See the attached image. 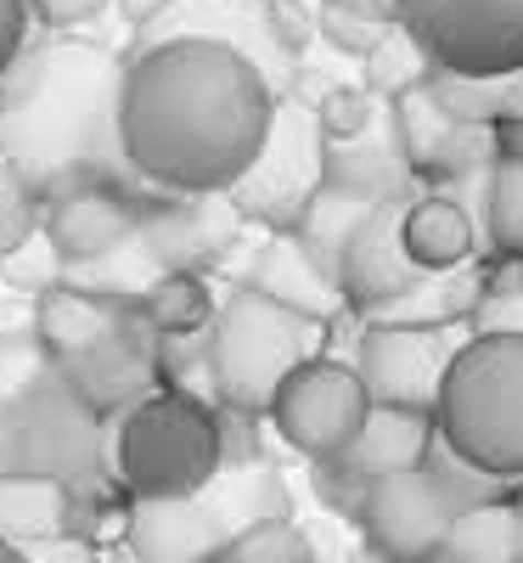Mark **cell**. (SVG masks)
Segmentation results:
<instances>
[{"label": "cell", "instance_id": "obj_16", "mask_svg": "<svg viewBox=\"0 0 523 563\" xmlns=\"http://www.w3.org/2000/svg\"><path fill=\"white\" fill-rule=\"evenodd\" d=\"M243 231V214L225 192H203V198H158L141 209L135 238L147 243V260L158 265V276H203L231 238Z\"/></svg>", "mask_w": 523, "mask_h": 563}, {"label": "cell", "instance_id": "obj_2", "mask_svg": "<svg viewBox=\"0 0 523 563\" xmlns=\"http://www.w3.org/2000/svg\"><path fill=\"white\" fill-rule=\"evenodd\" d=\"M119 74L124 68L97 45H34V34L0 74V158L40 203L74 180L147 192L119 153Z\"/></svg>", "mask_w": 523, "mask_h": 563}, {"label": "cell", "instance_id": "obj_4", "mask_svg": "<svg viewBox=\"0 0 523 563\" xmlns=\"http://www.w3.org/2000/svg\"><path fill=\"white\" fill-rule=\"evenodd\" d=\"M265 519H288V479L243 462L220 467L192 496L124 501V552L135 563H220L236 536Z\"/></svg>", "mask_w": 523, "mask_h": 563}, {"label": "cell", "instance_id": "obj_43", "mask_svg": "<svg viewBox=\"0 0 523 563\" xmlns=\"http://www.w3.org/2000/svg\"><path fill=\"white\" fill-rule=\"evenodd\" d=\"M0 563H29V558H23L18 547H7V541H0Z\"/></svg>", "mask_w": 523, "mask_h": 563}, {"label": "cell", "instance_id": "obj_42", "mask_svg": "<svg viewBox=\"0 0 523 563\" xmlns=\"http://www.w3.org/2000/svg\"><path fill=\"white\" fill-rule=\"evenodd\" d=\"M512 519H518V563H523V490L512 496Z\"/></svg>", "mask_w": 523, "mask_h": 563}, {"label": "cell", "instance_id": "obj_1", "mask_svg": "<svg viewBox=\"0 0 523 563\" xmlns=\"http://www.w3.org/2000/svg\"><path fill=\"white\" fill-rule=\"evenodd\" d=\"M276 119L270 74L225 40L169 34L119 74V153L153 198L231 192Z\"/></svg>", "mask_w": 523, "mask_h": 563}, {"label": "cell", "instance_id": "obj_18", "mask_svg": "<svg viewBox=\"0 0 523 563\" xmlns=\"http://www.w3.org/2000/svg\"><path fill=\"white\" fill-rule=\"evenodd\" d=\"M135 316V299L124 294H102V288H90V282L79 276H63L57 288H45L34 305H29V333L34 344L45 350V361H68L90 344H102L113 327H124Z\"/></svg>", "mask_w": 523, "mask_h": 563}, {"label": "cell", "instance_id": "obj_6", "mask_svg": "<svg viewBox=\"0 0 523 563\" xmlns=\"http://www.w3.org/2000/svg\"><path fill=\"white\" fill-rule=\"evenodd\" d=\"M326 350V327L310 316H293L288 305L265 299L259 288H236L225 310L209 321V389L214 406L265 417L270 395L281 389L293 366Z\"/></svg>", "mask_w": 523, "mask_h": 563}, {"label": "cell", "instance_id": "obj_38", "mask_svg": "<svg viewBox=\"0 0 523 563\" xmlns=\"http://www.w3.org/2000/svg\"><path fill=\"white\" fill-rule=\"evenodd\" d=\"M29 563H102L97 541L85 536H52V541H34V547H18Z\"/></svg>", "mask_w": 523, "mask_h": 563}, {"label": "cell", "instance_id": "obj_11", "mask_svg": "<svg viewBox=\"0 0 523 563\" xmlns=\"http://www.w3.org/2000/svg\"><path fill=\"white\" fill-rule=\"evenodd\" d=\"M461 350L450 327H405V321H366L355 339V378L366 389V406L394 411H427L434 417L445 366Z\"/></svg>", "mask_w": 523, "mask_h": 563}, {"label": "cell", "instance_id": "obj_10", "mask_svg": "<svg viewBox=\"0 0 523 563\" xmlns=\"http://www.w3.org/2000/svg\"><path fill=\"white\" fill-rule=\"evenodd\" d=\"M321 192V130L310 119V108L299 102H276V119L259 141L254 164L231 180V203L236 214H248L259 225L293 231V220L304 214V203Z\"/></svg>", "mask_w": 523, "mask_h": 563}, {"label": "cell", "instance_id": "obj_13", "mask_svg": "<svg viewBox=\"0 0 523 563\" xmlns=\"http://www.w3.org/2000/svg\"><path fill=\"white\" fill-rule=\"evenodd\" d=\"M147 203L153 198L130 192V186H113V180H74V186H63V192H52L40 203V231H45V243L57 249V260L68 271H79L90 260L119 254L135 238Z\"/></svg>", "mask_w": 523, "mask_h": 563}, {"label": "cell", "instance_id": "obj_24", "mask_svg": "<svg viewBox=\"0 0 523 563\" xmlns=\"http://www.w3.org/2000/svg\"><path fill=\"white\" fill-rule=\"evenodd\" d=\"M135 321L153 339H203L214 321V294L203 276H169L164 271L135 294Z\"/></svg>", "mask_w": 523, "mask_h": 563}, {"label": "cell", "instance_id": "obj_15", "mask_svg": "<svg viewBox=\"0 0 523 563\" xmlns=\"http://www.w3.org/2000/svg\"><path fill=\"white\" fill-rule=\"evenodd\" d=\"M400 209L405 203H377L355 220L349 243L338 254V299L349 316H383L389 305H400L405 294L422 288V271L405 260L400 249Z\"/></svg>", "mask_w": 523, "mask_h": 563}, {"label": "cell", "instance_id": "obj_41", "mask_svg": "<svg viewBox=\"0 0 523 563\" xmlns=\"http://www.w3.org/2000/svg\"><path fill=\"white\" fill-rule=\"evenodd\" d=\"M169 7H175V0H119V12H124L135 29H147V23H153V18H164Z\"/></svg>", "mask_w": 523, "mask_h": 563}, {"label": "cell", "instance_id": "obj_5", "mask_svg": "<svg viewBox=\"0 0 523 563\" xmlns=\"http://www.w3.org/2000/svg\"><path fill=\"white\" fill-rule=\"evenodd\" d=\"M220 474L214 406L180 389L141 395L124 417L108 422V479L124 501L192 496Z\"/></svg>", "mask_w": 523, "mask_h": 563}, {"label": "cell", "instance_id": "obj_34", "mask_svg": "<svg viewBox=\"0 0 523 563\" xmlns=\"http://www.w3.org/2000/svg\"><path fill=\"white\" fill-rule=\"evenodd\" d=\"M52 366L45 361V350L34 344V333H12V339H0V406H12L40 372Z\"/></svg>", "mask_w": 523, "mask_h": 563}, {"label": "cell", "instance_id": "obj_36", "mask_svg": "<svg viewBox=\"0 0 523 563\" xmlns=\"http://www.w3.org/2000/svg\"><path fill=\"white\" fill-rule=\"evenodd\" d=\"M102 7H113V0H29V18L45 23V29H79Z\"/></svg>", "mask_w": 523, "mask_h": 563}, {"label": "cell", "instance_id": "obj_7", "mask_svg": "<svg viewBox=\"0 0 523 563\" xmlns=\"http://www.w3.org/2000/svg\"><path fill=\"white\" fill-rule=\"evenodd\" d=\"M108 456V422L90 411L57 366L0 406V479H57L74 496H85L102 474Z\"/></svg>", "mask_w": 523, "mask_h": 563}, {"label": "cell", "instance_id": "obj_40", "mask_svg": "<svg viewBox=\"0 0 523 563\" xmlns=\"http://www.w3.org/2000/svg\"><path fill=\"white\" fill-rule=\"evenodd\" d=\"M326 12H349L366 23H394V0H321Z\"/></svg>", "mask_w": 523, "mask_h": 563}, {"label": "cell", "instance_id": "obj_25", "mask_svg": "<svg viewBox=\"0 0 523 563\" xmlns=\"http://www.w3.org/2000/svg\"><path fill=\"white\" fill-rule=\"evenodd\" d=\"M360 214H366V203H349V198H338V192H326V186H321V192L304 203V214L293 220V231H288L332 288H338V254H344V243H349V231H355Z\"/></svg>", "mask_w": 523, "mask_h": 563}, {"label": "cell", "instance_id": "obj_28", "mask_svg": "<svg viewBox=\"0 0 523 563\" xmlns=\"http://www.w3.org/2000/svg\"><path fill=\"white\" fill-rule=\"evenodd\" d=\"M220 563H321V552H315V541H310L304 525H293V519H265V525H254V530L236 536Z\"/></svg>", "mask_w": 523, "mask_h": 563}, {"label": "cell", "instance_id": "obj_17", "mask_svg": "<svg viewBox=\"0 0 523 563\" xmlns=\"http://www.w3.org/2000/svg\"><path fill=\"white\" fill-rule=\"evenodd\" d=\"M153 344H158V339L130 316L124 327H113L102 344H90V350L57 361V372H63V384H68L90 411H97L102 422H113V417H124L141 395H153V389H158Z\"/></svg>", "mask_w": 523, "mask_h": 563}, {"label": "cell", "instance_id": "obj_30", "mask_svg": "<svg viewBox=\"0 0 523 563\" xmlns=\"http://www.w3.org/2000/svg\"><path fill=\"white\" fill-rule=\"evenodd\" d=\"M422 79H427V57L416 52L400 29H389V40L366 57V90H371V97H377V90L400 97V90H411V85H422Z\"/></svg>", "mask_w": 523, "mask_h": 563}, {"label": "cell", "instance_id": "obj_3", "mask_svg": "<svg viewBox=\"0 0 523 563\" xmlns=\"http://www.w3.org/2000/svg\"><path fill=\"white\" fill-rule=\"evenodd\" d=\"M434 440L496 485H523V333H467L434 400Z\"/></svg>", "mask_w": 523, "mask_h": 563}, {"label": "cell", "instance_id": "obj_20", "mask_svg": "<svg viewBox=\"0 0 523 563\" xmlns=\"http://www.w3.org/2000/svg\"><path fill=\"white\" fill-rule=\"evenodd\" d=\"M400 249H405V260L422 276H445L461 260H472V249H479V225H472L461 198L422 192V198H405V209H400Z\"/></svg>", "mask_w": 523, "mask_h": 563}, {"label": "cell", "instance_id": "obj_22", "mask_svg": "<svg viewBox=\"0 0 523 563\" xmlns=\"http://www.w3.org/2000/svg\"><path fill=\"white\" fill-rule=\"evenodd\" d=\"M248 288H259L265 299L288 305L293 316H310V321H321V327H332L338 316H349L344 299H338V288H332V282L310 265V254L288 238V231H276V238L265 243V254L254 260Z\"/></svg>", "mask_w": 523, "mask_h": 563}, {"label": "cell", "instance_id": "obj_14", "mask_svg": "<svg viewBox=\"0 0 523 563\" xmlns=\"http://www.w3.org/2000/svg\"><path fill=\"white\" fill-rule=\"evenodd\" d=\"M394 147L411 169L416 186H450L472 169L496 164V147H490V130H472V124H456L434 97L427 85H411L394 97Z\"/></svg>", "mask_w": 523, "mask_h": 563}, {"label": "cell", "instance_id": "obj_27", "mask_svg": "<svg viewBox=\"0 0 523 563\" xmlns=\"http://www.w3.org/2000/svg\"><path fill=\"white\" fill-rule=\"evenodd\" d=\"M485 225H490V254L501 265H523V164H507V158L490 164Z\"/></svg>", "mask_w": 523, "mask_h": 563}, {"label": "cell", "instance_id": "obj_37", "mask_svg": "<svg viewBox=\"0 0 523 563\" xmlns=\"http://www.w3.org/2000/svg\"><path fill=\"white\" fill-rule=\"evenodd\" d=\"M34 34V18H29V0H0V74L18 63V52Z\"/></svg>", "mask_w": 523, "mask_h": 563}, {"label": "cell", "instance_id": "obj_8", "mask_svg": "<svg viewBox=\"0 0 523 563\" xmlns=\"http://www.w3.org/2000/svg\"><path fill=\"white\" fill-rule=\"evenodd\" d=\"M394 29L456 74H523V0H394Z\"/></svg>", "mask_w": 523, "mask_h": 563}, {"label": "cell", "instance_id": "obj_12", "mask_svg": "<svg viewBox=\"0 0 523 563\" xmlns=\"http://www.w3.org/2000/svg\"><path fill=\"white\" fill-rule=\"evenodd\" d=\"M355 525L366 530V547L383 563H411L422 552L445 547V536L456 525V501L445 496V485L427 467H411V474H389V479L366 485Z\"/></svg>", "mask_w": 523, "mask_h": 563}, {"label": "cell", "instance_id": "obj_19", "mask_svg": "<svg viewBox=\"0 0 523 563\" xmlns=\"http://www.w3.org/2000/svg\"><path fill=\"white\" fill-rule=\"evenodd\" d=\"M427 445H434V417L427 411H394V406H366V422L355 429V440L332 456L338 467H349L355 479H389V474H411L422 467Z\"/></svg>", "mask_w": 523, "mask_h": 563}, {"label": "cell", "instance_id": "obj_39", "mask_svg": "<svg viewBox=\"0 0 523 563\" xmlns=\"http://www.w3.org/2000/svg\"><path fill=\"white\" fill-rule=\"evenodd\" d=\"M490 147H496V158L523 164V113H512V119L490 124Z\"/></svg>", "mask_w": 523, "mask_h": 563}, {"label": "cell", "instance_id": "obj_23", "mask_svg": "<svg viewBox=\"0 0 523 563\" xmlns=\"http://www.w3.org/2000/svg\"><path fill=\"white\" fill-rule=\"evenodd\" d=\"M74 536V490L57 479H0V541L34 547Z\"/></svg>", "mask_w": 523, "mask_h": 563}, {"label": "cell", "instance_id": "obj_32", "mask_svg": "<svg viewBox=\"0 0 523 563\" xmlns=\"http://www.w3.org/2000/svg\"><path fill=\"white\" fill-rule=\"evenodd\" d=\"M0 276H7L18 294L40 299L45 288H57V282L68 276V265L57 260V249H52V243H45V231H34V238H29L23 249H12L7 260H0Z\"/></svg>", "mask_w": 523, "mask_h": 563}, {"label": "cell", "instance_id": "obj_31", "mask_svg": "<svg viewBox=\"0 0 523 563\" xmlns=\"http://www.w3.org/2000/svg\"><path fill=\"white\" fill-rule=\"evenodd\" d=\"M40 231V198L29 192V180L0 158V260L12 249H23Z\"/></svg>", "mask_w": 523, "mask_h": 563}, {"label": "cell", "instance_id": "obj_21", "mask_svg": "<svg viewBox=\"0 0 523 563\" xmlns=\"http://www.w3.org/2000/svg\"><path fill=\"white\" fill-rule=\"evenodd\" d=\"M321 186L326 192H338L349 203H405L416 198V180L400 158V147H371V135L360 141H321Z\"/></svg>", "mask_w": 523, "mask_h": 563}, {"label": "cell", "instance_id": "obj_29", "mask_svg": "<svg viewBox=\"0 0 523 563\" xmlns=\"http://www.w3.org/2000/svg\"><path fill=\"white\" fill-rule=\"evenodd\" d=\"M310 119H315L321 141H360V135H371L377 97L366 85H326L321 97L310 102Z\"/></svg>", "mask_w": 523, "mask_h": 563}, {"label": "cell", "instance_id": "obj_26", "mask_svg": "<svg viewBox=\"0 0 523 563\" xmlns=\"http://www.w3.org/2000/svg\"><path fill=\"white\" fill-rule=\"evenodd\" d=\"M445 552L456 563H518V519H512V501H479L456 512V525L445 536Z\"/></svg>", "mask_w": 523, "mask_h": 563}, {"label": "cell", "instance_id": "obj_9", "mask_svg": "<svg viewBox=\"0 0 523 563\" xmlns=\"http://www.w3.org/2000/svg\"><path fill=\"white\" fill-rule=\"evenodd\" d=\"M265 422L304 462H332L366 422V389H360L355 366L344 355L321 350V355H310L304 366H293L288 378H281V389L270 395Z\"/></svg>", "mask_w": 523, "mask_h": 563}, {"label": "cell", "instance_id": "obj_33", "mask_svg": "<svg viewBox=\"0 0 523 563\" xmlns=\"http://www.w3.org/2000/svg\"><path fill=\"white\" fill-rule=\"evenodd\" d=\"M259 23L276 57H299L315 40V18L304 12V0H259Z\"/></svg>", "mask_w": 523, "mask_h": 563}, {"label": "cell", "instance_id": "obj_35", "mask_svg": "<svg viewBox=\"0 0 523 563\" xmlns=\"http://www.w3.org/2000/svg\"><path fill=\"white\" fill-rule=\"evenodd\" d=\"M389 29L394 23H366V18H349V12H326L321 7V18H315V34H326L338 52H349V57H371L377 45L389 40Z\"/></svg>", "mask_w": 523, "mask_h": 563}]
</instances>
